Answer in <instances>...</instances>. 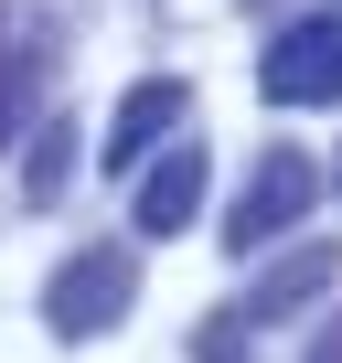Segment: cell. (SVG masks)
<instances>
[{
  "instance_id": "cell-1",
  "label": "cell",
  "mask_w": 342,
  "mask_h": 363,
  "mask_svg": "<svg viewBox=\"0 0 342 363\" xmlns=\"http://www.w3.org/2000/svg\"><path fill=\"white\" fill-rule=\"evenodd\" d=\"M128 299H139V257H128L118 235H96V246H75V257L54 267V289H43V331H54V342L118 331V320H128Z\"/></svg>"
},
{
  "instance_id": "cell-2",
  "label": "cell",
  "mask_w": 342,
  "mask_h": 363,
  "mask_svg": "<svg viewBox=\"0 0 342 363\" xmlns=\"http://www.w3.org/2000/svg\"><path fill=\"white\" fill-rule=\"evenodd\" d=\"M310 203H321V160L278 139V150L257 160V182L236 193V214H225V246H236V257H257V246H278V235H289Z\"/></svg>"
},
{
  "instance_id": "cell-3",
  "label": "cell",
  "mask_w": 342,
  "mask_h": 363,
  "mask_svg": "<svg viewBox=\"0 0 342 363\" xmlns=\"http://www.w3.org/2000/svg\"><path fill=\"white\" fill-rule=\"evenodd\" d=\"M257 86H267L278 107H321V96H342V11H299V22L257 54Z\"/></svg>"
},
{
  "instance_id": "cell-4",
  "label": "cell",
  "mask_w": 342,
  "mask_h": 363,
  "mask_svg": "<svg viewBox=\"0 0 342 363\" xmlns=\"http://www.w3.org/2000/svg\"><path fill=\"white\" fill-rule=\"evenodd\" d=\"M204 182H214V160H204L193 139L150 150V160H139V235H150V246H171V235L204 214Z\"/></svg>"
},
{
  "instance_id": "cell-5",
  "label": "cell",
  "mask_w": 342,
  "mask_h": 363,
  "mask_svg": "<svg viewBox=\"0 0 342 363\" xmlns=\"http://www.w3.org/2000/svg\"><path fill=\"white\" fill-rule=\"evenodd\" d=\"M182 107H193V86H182V75H139V86L118 96V128H107V150H96V160H107V171H139L160 139H182Z\"/></svg>"
},
{
  "instance_id": "cell-6",
  "label": "cell",
  "mask_w": 342,
  "mask_h": 363,
  "mask_svg": "<svg viewBox=\"0 0 342 363\" xmlns=\"http://www.w3.org/2000/svg\"><path fill=\"white\" fill-rule=\"evenodd\" d=\"M331 278H342V257H331V246H289V257L257 278V299H246V331H278V320H299L310 299H331Z\"/></svg>"
},
{
  "instance_id": "cell-7",
  "label": "cell",
  "mask_w": 342,
  "mask_h": 363,
  "mask_svg": "<svg viewBox=\"0 0 342 363\" xmlns=\"http://www.w3.org/2000/svg\"><path fill=\"white\" fill-rule=\"evenodd\" d=\"M65 171H75V128H33V150H22V193L54 203V193H65Z\"/></svg>"
},
{
  "instance_id": "cell-8",
  "label": "cell",
  "mask_w": 342,
  "mask_h": 363,
  "mask_svg": "<svg viewBox=\"0 0 342 363\" xmlns=\"http://www.w3.org/2000/svg\"><path fill=\"white\" fill-rule=\"evenodd\" d=\"M22 86H33V54H22V22L0 11V150L22 139Z\"/></svg>"
},
{
  "instance_id": "cell-9",
  "label": "cell",
  "mask_w": 342,
  "mask_h": 363,
  "mask_svg": "<svg viewBox=\"0 0 342 363\" xmlns=\"http://www.w3.org/2000/svg\"><path fill=\"white\" fill-rule=\"evenodd\" d=\"M193 363H246V310H214L193 331Z\"/></svg>"
},
{
  "instance_id": "cell-10",
  "label": "cell",
  "mask_w": 342,
  "mask_h": 363,
  "mask_svg": "<svg viewBox=\"0 0 342 363\" xmlns=\"http://www.w3.org/2000/svg\"><path fill=\"white\" fill-rule=\"evenodd\" d=\"M310 363H342V310H331V320L310 331Z\"/></svg>"
},
{
  "instance_id": "cell-11",
  "label": "cell",
  "mask_w": 342,
  "mask_h": 363,
  "mask_svg": "<svg viewBox=\"0 0 342 363\" xmlns=\"http://www.w3.org/2000/svg\"><path fill=\"white\" fill-rule=\"evenodd\" d=\"M321 193H342V160H331V182H321Z\"/></svg>"
}]
</instances>
